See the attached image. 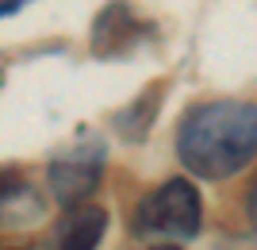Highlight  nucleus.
<instances>
[{"mask_svg": "<svg viewBox=\"0 0 257 250\" xmlns=\"http://www.w3.org/2000/svg\"><path fill=\"white\" fill-rule=\"evenodd\" d=\"M165 89H169V81H154V85H146L123 112H115V116H111V123H115V131H119V139L142 142L146 135H150V131H154V120H158V112H161V100H165Z\"/></svg>", "mask_w": 257, "mask_h": 250, "instance_id": "6", "label": "nucleus"}, {"mask_svg": "<svg viewBox=\"0 0 257 250\" xmlns=\"http://www.w3.org/2000/svg\"><path fill=\"white\" fill-rule=\"evenodd\" d=\"M257 154L253 100H204L184 112L177 127V158L192 177L226 181Z\"/></svg>", "mask_w": 257, "mask_h": 250, "instance_id": "1", "label": "nucleus"}, {"mask_svg": "<svg viewBox=\"0 0 257 250\" xmlns=\"http://www.w3.org/2000/svg\"><path fill=\"white\" fill-rule=\"evenodd\" d=\"M43 216V200L16 174H0V227H23Z\"/></svg>", "mask_w": 257, "mask_h": 250, "instance_id": "7", "label": "nucleus"}, {"mask_svg": "<svg viewBox=\"0 0 257 250\" xmlns=\"http://www.w3.org/2000/svg\"><path fill=\"white\" fill-rule=\"evenodd\" d=\"M23 4H27V0H0V20H4V16H16Z\"/></svg>", "mask_w": 257, "mask_h": 250, "instance_id": "8", "label": "nucleus"}, {"mask_svg": "<svg viewBox=\"0 0 257 250\" xmlns=\"http://www.w3.org/2000/svg\"><path fill=\"white\" fill-rule=\"evenodd\" d=\"M104 165H107V142L100 139L96 131H88V127L77 131L73 139L50 158V165H46L50 196L65 208V212L88 204V196L100 189Z\"/></svg>", "mask_w": 257, "mask_h": 250, "instance_id": "3", "label": "nucleus"}, {"mask_svg": "<svg viewBox=\"0 0 257 250\" xmlns=\"http://www.w3.org/2000/svg\"><path fill=\"white\" fill-rule=\"evenodd\" d=\"M154 35V23L142 20L131 0H107L104 8L96 12L92 20V31H88V50L92 58H119L131 54L139 43H146Z\"/></svg>", "mask_w": 257, "mask_h": 250, "instance_id": "4", "label": "nucleus"}, {"mask_svg": "<svg viewBox=\"0 0 257 250\" xmlns=\"http://www.w3.org/2000/svg\"><path fill=\"white\" fill-rule=\"evenodd\" d=\"M146 250H181V246H146Z\"/></svg>", "mask_w": 257, "mask_h": 250, "instance_id": "9", "label": "nucleus"}, {"mask_svg": "<svg viewBox=\"0 0 257 250\" xmlns=\"http://www.w3.org/2000/svg\"><path fill=\"white\" fill-rule=\"evenodd\" d=\"M204 227V200L188 177H169L146 193L131 216V231L139 239H158V246H181Z\"/></svg>", "mask_w": 257, "mask_h": 250, "instance_id": "2", "label": "nucleus"}, {"mask_svg": "<svg viewBox=\"0 0 257 250\" xmlns=\"http://www.w3.org/2000/svg\"><path fill=\"white\" fill-rule=\"evenodd\" d=\"M107 231V212L96 204H81L69 208L65 219L58 223V235H54V250H96L100 239Z\"/></svg>", "mask_w": 257, "mask_h": 250, "instance_id": "5", "label": "nucleus"}]
</instances>
